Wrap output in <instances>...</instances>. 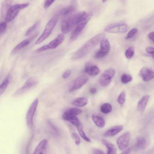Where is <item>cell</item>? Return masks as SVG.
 <instances>
[{"instance_id":"obj_1","label":"cell","mask_w":154,"mask_h":154,"mask_svg":"<svg viewBox=\"0 0 154 154\" xmlns=\"http://www.w3.org/2000/svg\"><path fill=\"white\" fill-rule=\"evenodd\" d=\"M103 33L99 34L85 42L72 54L71 59L75 60L82 58L87 55L96 46L105 38Z\"/></svg>"},{"instance_id":"obj_2","label":"cell","mask_w":154,"mask_h":154,"mask_svg":"<svg viewBox=\"0 0 154 154\" xmlns=\"http://www.w3.org/2000/svg\"><path fill=\"white\" fill-rule=\"evenodd\" d=\"M86 12L85 11L79 12L63 17L61 24L62 32L66 34L72 30Z\"/></svg>"},{"instance_id":"obj_3","label":"cell","mask_w":154,"mask_h":154,"mask_svg":"<svg viewBox=\"0 0 154 154\" xmlns=\"http://www.w3.org/2000/svg\"><path fill=\"white\" fill-rule=\"evenodd\" d=\"M93 15L91 11L86 12L75 26L70 37L71 41H74L77 38Z\"/></svg>"},{"instance_id":"obj_4","label":"cell","mask_w":154,"mask_h":154,"mask_svg":"<svg viewBox=\"0 0 154 154\" xmlns=\"http://www.w3.org/2000/svg\"><path fill=\"white\" fill-rule=\"evenodd\" d=\"M59 18V15L56 14L50 19L46 24L43 33L35 42L36 44L41 43L49 36L56 25Z\"/></svg>"},{"instance_id":"obj_5","label":"cell","mask_w":154,"mask_h":154,"mask_svg":"<svg viewBox=\"0 0 154 154\" xmlns=\"http://www.w3.org/2000/svg\"><path fill=\"white\" fill-rule=\"evenodd\" d=\"M29 5V3H25L16 4L11 6L5 14V22L6 23L11 22L15 18L20 11L25 8Z\"/></svg>"},{"instance_id":"obj_6","label":"cell","mask_w":154,"mask_h":154,"mask_svg":"<svg viewBox=\"0 0 154 154\" xmlns=\"http://www.w3.org/2000/svg\"><path fill=\"white\" fill-rule=\"evenodd\" d=\"M38 82V79L36 77L32 76L29 77L23 85L14 93V95H20L24 93L35 86Z\"/></svg>"},{"instance_id":"obj_7","label":"cell","mask_w":154,"mask_h":154,"mask_svg":"<svg viewBox=\"0 0 154 154\" xmlns=\"http://www.w3.org/2000/svg\"><path fill=\"white\" fill-rule=\"evenodd\" d=\"M128 25L124 23H118L111 24L104 29L106 32L112 33H124L128 30Z\"/></svg>"},{"instance_id":"obj_8","label":"cell","mask_w":154,"mask_h":154,"mask_svg":"<svg viewBox=\"0 0 154 154\" xmlns=\"http://www.w3.org/2000/svg\"><path fill=\"white\" fill-rule=\"evenodd\" d=\"M64 36L63 34H60L54 39L47 45L43 46L37 49L36 52L38 53L47 50L56 48L63 41Z\"/></svg>"},{"instance_id":"obj_9","label":"cell","mask_w":154,"mask_h":154,"mask_svg":"<svg viewBox=\"0 0 154 154\" xmlns=\"http://www.w3.org/2000/svg\"><path fill=\"white\" fill-rule=\"evenodd\" d=\"M115 74V70L113 68H109L105 70L100 77V85L103 87H106L109 85Z\"/></svg>"},{"instance_id":"obj_10","label":"cell","mask_w":154,"mask_h":154,"mask_svg":"<svg viewBox=\"0 0 154 154\" xmlns=\"http://www.w3.org/2000/svg\"><path fill=\"white\" fill-rule=\"evenodd\" d=\"M110 49V45L107 39H104L100 43V48L95 53V57L100 58L106 56Z\"/></svg>"},{"instance_id":"obj_11","label":"cell","mask_w":154,"mask_h":154,"mask_svg":"<svg viewBox=\"0 0 154 154\" xmlns=\"http://www.w3.org/2000/svg\"><path fill=\"white\" fill-rule=\"evenodd\" d=\"M38 102V99H35L30 105L26 113V122L28 127L30 128H31L32 126L33 117Z\"/></svg>"},{"instance_id":"obj_12","label":"cell","mask_w":154,"mask_h":154,"mask_svg":"<svg viewBox=\"0 0 154 154\" xmlns=\"http://www.w3.org/2000/svg\"><path fill=\"white\" fill-rule=\"evenodd\" d=\"M88 78L85 75H81L76 79L70 85L69 91L77 90L83 86L88 81Z\"/></svg>"},{"instance_id":"obj_13","label":"cell","mask_w":154,"mask_h":154,"mask_svg":"<svg viewBox=\"0 0 154 154\" xmlns=\"http://www.w3.org/2000/svg\"><path fill=\"white\" fill-rule=\"evenodd\" d=\"M130 137V132L129 131H127L118 138L116 143L120 150H123L128 147L129 144Z\"/></svg>"},{"instance_id":"obj_14","label":"cell","mask_w":154,"mask_h":154,"mask_svg":"<svg viewBox=\"0 0 154 154\" xmlns=\"http://www.w3.org/2000/svg\"><path fill=\"white\" fill-rule=\"evenodd\" d=\"M138 75L143 81L146 82L149 81L154 78V71L151 68L144 67L140 71Z\"/></svg>"},{"instance_id":"obj_15","label":"cell","mask_w":154,"mask_h":154,"mask_svg":"<svg viewBox=\"0 0 154 154\" xmlns=\"http://www.w3.org/2000/svg\"><path fill=\"white\" fill-rule=\"evenodd\" d=\"M84 71L86 73L92 76H96L100 72L99 69L97 66L89 61L85 63Z\"/></svg>"},{"instance_id":"obj_16","label":"cell","mask_w":154,"mask_h":154,"mask_svg":"<svg viewBox=\"0 0 154 154\" xmlns=\"http://www.w3.org/2000/svg\"><path fill=\"white\" fill-rule=\"evenodd\" d=\"M74 2L63 9L60 12V15L64 17L74 13L76 8Z\"/></svg>"},{"instance_id":"obj_17","label":"cell","mask_w":154,"mask_h":154,"mask_svg":"<svg viewBox=\"0 0 154 154\" xmlns=\"http://www.w3.org/2000/svg\"><path fill=\"white\" fill-rule=\"evenodd\" d=\"M82 112L81 110L76 108H71L66 111L63 113L62 118L64 120L69 117L76 116Z\"/></svg>"},{"instance_id":"obj_18","label":"cell","mask_w":154,"mask_h":154,"mask_svg":"<svg viewBox=\"0 0 154 154\" xmlns=\"http://www.w3.org/2000/svg\"><path fill=\"white\" fill-rule=\"evenodd\" d=\"M123 129V127L122 125L113 127L106 131L103 136L106 137L113 136L122 131Z\"/></svg>"},{"instance_id":"obj_19","label":"cell","mask_w":154,"mask_h":154,"mask_svg":"<svg viewBox=\"0 0 154 154\" xmlns=\"http://www.w3.org/2000/svg\"><path fill=\"white\" fill-rule=\"evenodd\" d=\"M149 97V95H145L139 100L138 104V108L140 112H143L145 110Z\"/></svg>"},{"instance_id":"obj_20","label":"cell","mask_w":154,"mask_h":154,"mask_svg":"<svg viewBox=\"0 0 154 154\" xmlns=\"http://www.w3.org/2000/svg\"><path fill=\"white\" fill-rule=\"evenodd\" d=\"M102 142L107 149V154H115L116 153L117 148L113 144L105 139H102Z\"/></svg>"},{"instance_id":"obj_21","label":"cell","mask_w":154,"mask_h":154,"mask_svg":"<svg viewBox=\"0 0 154 154\" xmlns=\"http://www.w3.org/2000/svg\"><path fill=\"white\" fill-rule=\"evenodd\" d=\"M48 141L46 139L41 141L35 148L33 154H41L43 153V152L46 148Z\"/></svg>"},{"instance_id":"obj_22","label":"cell","mask_w":154,"mask_h":154,"mask_svg":"<svg viewBox=\"0 0 154 154\" xmlns=\"http://www.w3.org/2000/svg\"><path fill=\"white\" fill-rule=\"evenodd\" d=\"M30 42V40L28 39L23 41L14 48L11 52V54L13 55L15 54L21 49L28 45Z\"/></svg>"},{"instance_id":"obj_23","label":"cell","mask_w":154,"mask_h":154,"mask_svg":"<svg viewBox=\"0 0 154 154\" xmlns=\"http://www.w3.org/2000/svg\"><path fill=\"white\" fill-rule=\"evenodd\" d=\"M88 103V99L84 97L78 98L74 100L72 104L75 106L82 107L86 105Z\"/></svg>"},{"instance_id":"obj_24","label":"cell","mask_w":154,"mask_h":154,"mask_svg":"<svg viewBox=\"0 0 154 154\" xmlns=\"http://www.w3.org/2000/svg\"><path fill=\"white\" fill-rule=\"evenodd\" d=\"M136 147L140 150L145 149L147 146V142L143 137H138L136 140Z\"/></svg>"},{"instance_id":"obj_25","label":"cell","mask_w":154,"mask_h":154,"mask_svg":"<svg viewBox=\"0 0 154 154\" xmlns=\"http://www.w3.org/2000/svg\"><path fill=\"white\" fill-rule=\"evenodd\" d=\"M92 119L95 124L98 127L100 128H103L104 126L105 120L101 117L94 115L92 116Z\"/></svg>"},{"instance_id":"obj_26","label":"cell","mask_w":154,"mask_h":154,"mask_svg":"<svg viewBox=\"0 0 154 154\" xmlns=\"http://www.w3.org/2000/svg\"><path fill=\"white\" fill-rule=\"evenodd\" d=\"M13 0H4L1 7V12L2 15L5 14L8 9L11 7V5Z\"/></svg>"},{"instance_id":"obj_27","label":"cell","mask_w":154,"mask_h":154,"mask_svg":"<svg viewBox=\"0 0 154 154\" xmlns=\"http://www.w3.org/2000/svg\"><path fill=\"white\" fill-rule=\"evenodd\" d=\"M9 76L8 75L0 85V96L3 93L7 88L9 82Z\"/></svg>"},{"instance_id":"obj_28","label":"cell","mask_w":154,"mask_h":154,"mask_svg":"<svg viewBox=\"0 0 154 154\" xmlns=\"http://www.w3.org/2000/svg\"><path fill=\"white\" fill-rule=\"evenodd\" d=\"M112 110V106L108 103H104L100 107L101 112L104 114L108 113L110 112Z\"/></svg>"},{"instance_id":"obj_29","label":"cell","mask_w":154,"mask_h":154,"mask_svg":"<svg viewBox=\"0 0 154 154\" xmlns=\"http://www.w3.org/2000/svg\"><path fill=\"white\" fill-rule=\"evenodd\" d=\"M65 120L70 122L73 125L77 126L81 124L78 118L76 116L70 117L66 118Z\"/></svg>"},{"instance_id":"obj_30","label":"cell","mask_w":154,"mask_h":154,"mask_svg":"<svg viewBox=\"0 0 154 154\" xmlns=\"http://www.w3.org/2000/svg\"><path fill=\"white\" fill-rule=\"evenodd\" d=\"M77 127L78 131L80 136L85 141L88 142H91V139L86 135L85 132L83 131L82 127L81 124Z\"/></svg>"},{"instance_id":"obj_31","label":"cell","mask_w":154,"mask_h":154,"mask_svg":"<svg viewBox=\"0 0 154 154\" xmlns=\"http://www.w3.org/2000/svg\"><path fill=\"white\" fill-rule=\"evenodd\" d=\"M134 49L133 47H131L127 49L125 53V55L127 59H130L133 56L134 54Z\"/></svg>"},{"instance_id":"obj_32","label":"cell","mask_w":154,"mask_h":154,"mask_svg":"<svg viewBox=\"0 0 154 154\" xmlns=\"http://www.w3.org/2000/svg\"><path fill=\"white\" fill-rule=\"evenodd\" d=\"M132 79V76L127 74L123 75L121 78V81L122 83L126 84L131 81Z\"/></svg>"},{"instance_id":"obj_33","label":"cell","mask_w":154,"mask_h":154,"mask_svg":"<svg viewBox=\"0 0 154 154\" xmlns=\"http://www.w3.org/2000/svg\"><path fill=\"white\" fill-rule=\"evenodd\" d=\"M126 95L124 91H122L119 95L117 101L121 105H123L125 101Z\"/></svg>"},{"instance_id":"obj_34","label":"cell","mask_w":154,"mask_h":154,"mask_svg":"<svg viewBox=\"0 0 154 154\" xmlns=\"http://www.w3.org/2000/svg\"><path fill=\"white\" fill-rule=\"evenodd\" d=\"M40 22V21H38L29 28L26 32V36H28L30 34L39 26Z\"/></svg>"},{"instance_id":"obj_35","label":"cell","mask_w":154,"mask_h":154,"mask_svg":"<svg viewBox=\"0 0 154 154\" xmlns=\"http://www.w3.org/2000/svg\"><path fill=\"white\" fill-rule=\"evenodd\" d=\"M138 30L136 28H134L131 29L128 33L125 39H128L133 37L138 32Z\"/></svg>"},{"instance_id":"obj_36","label":"cell","mask_w":154,"mask_h":154,"mask_svg":"<svg viewBox=\"0 0 154 154\" xmlns=\"http://www.w3.org/2000/svg\"><path fill=\"white\" fill-rule=\"evenodd\" d=\"M71 137L74 141L75 144L79 145L81 142L80 138L78 134L75 133H73L71 135Z\"/></svg>"},{"instance_id":"obj_37","label":"cell","mask_w":154,"mask_h":154,"mask_svg":"<svg viewBox=\"0 0 154 154\" xmlns=\"http://www.w3.org/2000/svg\"><path fill=\"white\" fill-rule=\"evenodd\" d=\"M7 26V25L6 22L0 23V35L2 34L5 31Z\"/></svg>"},{"instance_id":"obj_38","label":"cell","mask_w":154,"mask_h":154,"mask_svg":"<svg viewBox=\"0 0 154 154\" xmlns=\"http://www.w3.org/2000/svg\"><path fill=\"white\" fill-rule=\"evenodd\" d=\"M55 0H45L44 7L45 9L48 8L55 1Z\"/></svg>"},{"instance_id":"obj_39","label":"cell","mask_w":154,"mask_h":154,"mask_svg":"<svg viewBox=\"0 0 154 154\" xmlns=\"http://www.w3.org/2000/svg\"><path fill=\"white\" fill-rule=\"evenodd\" d=\"M146 52L151 54L152 56L154 57V48L152 47L149 46L146 48Z\"/></svg>"},{"instance_id":"obj_40","label":"cell","mask_w":154,"mask_h":154,"mask_svg":"<svg viewBox=\"0 0 154 154\" xmlns=\"http://www.w3.org/2000/svg\"><path fill=\"white\" fill-rule=\"evenodd\" d=\"M71 70L69 69H67L64 71L62 75V77L63 79H66L70 75Z\"/></svg>"},{"instance_id":"obj_41","label":"cell","mask_w":154,"mask_h":154,"mask_svg":"<svg viewBox=\"0 0 154 154\" xmlns=\"http://www.w3.org/2000/svg\"><path fill=\"white\" fill-rule=\"evenodd\" d=\"M93 153L95 154H105V153L102 150L97 149H93Z\"/></svg>"},{"instance_id":"obj_42","label":"cell","mask_w":154,"mask_h":154,"mask_svg":"<svg viewBox=\"0 0 154 154\" xmlns=\"http://www.w3.org/2000/svg\"><path fill=\"white\" fill-rule=\"evenodd\" d=\"M149 38L153 42L154 41V32H150L148 35Z\"/></svg>"},{"instance_id":"obj_43","label":"cell","mask_w":154,"mask_h":154,"mask_svg":"<svg viewBox=\"0 0 154 154\" xmlns=\"http://www.w3.org/2000/svg\"><path fill=\"white\" fill-rule=\"evenodd\" d=\"M97 91L96 88H91L90 89V92L92 94H95Z\"/></svg>"},{"instance_id":"obj_44","label":"cell","mask_w":154,"mask_h":154,"mask_svg":"<svg viewBox=\"0 0 154 154\" xmlns=\"http://www.w3.org/2000/svg\"><path fill=\"white\" fill-rule=\"evenodd\" d=\"M131 151L130 149L129 148H127L124 150L121 153V154H129Z\"/></svg>"},{"instance_id":"obj_45","label":"cell","mask_w":154,"mask_h":154,"mask_svg":"<svg viewBox=\"0 0 154 154\" xmlns=\"http://www.w3.org/2000/svg\"><path fill=\"white\" fill-rule=\"evenodd\" d=\"M108 0H102V1L103 2H105L107 1Z\"/></svg>"}]
</instances>
